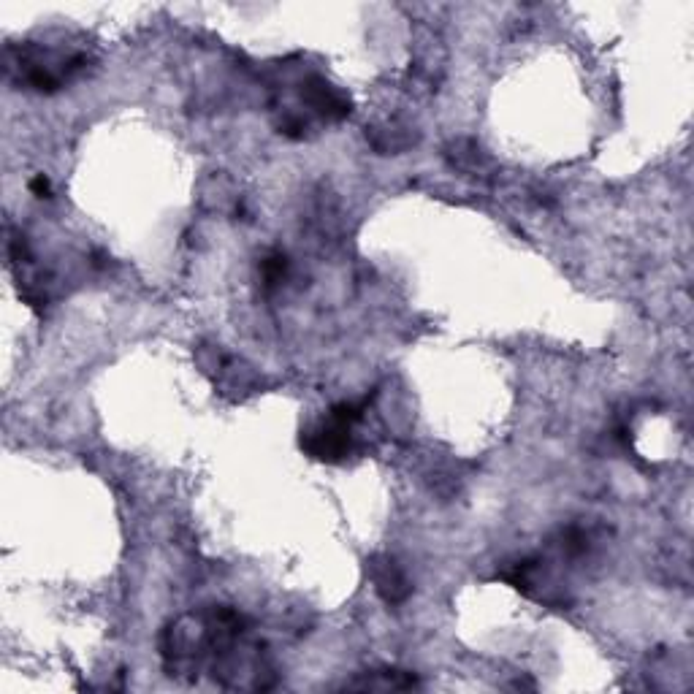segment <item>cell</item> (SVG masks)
Listing matches in <instances>:
<instances>
[{
    "mask_svg": "<svg viewBox=\"0 0 694 694\" xmlns=\"http://www.w3.org/2000/svg\"><path fill=\"white\" fill-rule=\"evenodd\" d=\"M350 423L337 421L334 415H329L326 421L312 426L310 432L301 434V448L310 453L312 459L329 461V464H337L350 453L353 448V437H350Z\"/></svg>",
    "mask_w": 694,
    "mask_h": 694,
    "instance_id": "6da1fadb",
    "label": "cell"
},
{
    "mask_svg": "<svg viewBox=\"0 0 694 694\" xmlns=\"http://www.w3.org/2000/svg\"><path fill=\"white\" fill-rule=\"evenodd\" d=\"M369 578L375 583L377 597L385 602V605H402L407 602V597L413 594V586L407 581V575L394 559L388 556H375L369 562Z\"/></svg>",
    "mask_w": 694,
    "mask_h": 694,
    "instance_id": "7a4b0ae2",
    "label": "cell"
},
{
    "mask_svg": "<svg viewBox=\"0 0 694 694\" xmlns=\"http://www.w3.org/2000/svg\"><path fill=\"white\" fill-rule=\"evenodd\" d=\"M301 87H304V90H301L304 101H307L315 112L323 114V117L339 120V117H345V114L350 112V104H347L345 98H342V93H337L326 79L312 76V79H307V85Z\"/></svg>",
    "mask_w": 694,
    "mask_h": 694,
    "instance_id": "3957f363",
    "label": "cell"
},
{
    "mask_svg": "<svg viewBox=\"0 0 694 694\" xmlns=\"http://www.w3.org/2000/svg\"><path fill=\"white\" fill-rule=\"evenodd\" d=\"M347 689H361V692H394V689H415L418 678L404 670H369L361 673L353 681H347Z\"/></svg>",
    "mask_w": 694,
    "mask_h": 694,
    "instance_id": "277c9868",
    "label": "cell"
},
{
    "mask_svg": "<svg viewBox=\"0 0 694 694\" xmlns=\"http://www.w3.org/2000/svg\"><path fill=\"white\" fill-rule=\"evenodd\" d=\"M263 277H266V282L269 285H274L277 280H282V274H285V269H288V263H285V258L282 255H272V258H266L263 261Z\"/></svg>",
    "mask_w": 694,
    "mask_h": 694,
    "instance_id": "5b68a950",
    "label": "cell"
},
{
    "mask_svg": "<svg viewBox=\"0 0 694 694\" xmlns=\"http://www.w3.org/2000/svg\"><path fill=\"white\" fill-rule=\"evenodd\" d=\"M30 190H33L38 198H49V193H52V185H49V179L44 177V174H38L36 179H30Z\"/></svg>",
    "mask_w": 694,
    "mask_h": 694,
    "instance_id": "8992f818",
    "label": "cell"
}]
</instances>
